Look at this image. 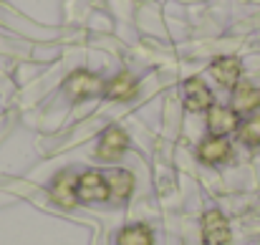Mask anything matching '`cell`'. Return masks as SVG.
<instances>
[{
    "mask_svg": "<svg viewBox=\"0 0 260 245\" xmlns=\"http://www.w3.org/2000/svg\"><path fill=\"white\" fill-rule=\"evenodd\" d=\"M129 149V134L119 127V124H111L104 129V134L99 137V144L93 149V157L99 162H119L124 157V152Z\"/></svg>",
    "mask_w": 260,
    "mask_h": 245,
    "instance_id": "3",
    "label": "cell"
},
{
    "mask_svg": "<svg viewBox=\"0 0 260 245\" xmlns=\"http://www.w3.org/2000/svg\"><path fill=\"white\" fill-rule=\"evenodd\" d=\"M48 197H51L53 205H58L63 210L79 207V200H76V174L71 169L58 172L51 179V185H48Z\"/></svg>",
    "mask_w": 260,
    "mask_h": 245,
    "instance_id": "5",
    "label": "cell"
},
{
    "mask_svg": "<svg viewBox=\"0 0 260 245\" xmlns=\"http://www.w3.org/2000/svg\"><path fill=\"white\" fill-rule=\"evenodd\" d=\"M106 177H109V187H111V200L116 205H124L134 192V174L126 169H114Z\"/></svg>",
    "mask_w": 260,
    "mask_h": 245,
    "instance_id": "13",
    "label": "cell"
},
{
    "mask_svg": "<svg viewBox=\"0 0 260 245\" xmlns=\"http://www.w3.org/2000/svg\"><path fill=\"white\" fill-rule=\"evenodd\" d=\"M139 94V79L132 71H116L111 79H106L104 86V99L109 101H132Z\"/></svg>",
    "mask_w": 260,
    "mask_h": 245,
    "instance_id": "8",
    "label": "cell"
},
{
    "mask_svg": "<svg viewBox=\"0 0 260 245\" xmlns=\"http://www.w3.org/2000/svg\"><path fill=\"white\" fill-rule=\"evenodd\" d=\"M233 240L230 223L220 210H207L202 215V243L205 245H228Z\"/></svg>",
    "mask_w": 260,
    "mask_h": 245,
    "instance_id": "7",
    "label": "cell"
},
{
    "mask_svg": "<svg viewBox=\"0 0 260 245\" xmlns=\"http://www.w3.org/2000/svg\"><path fill=\"white\" fill-rule=\"evenodd\" d=\"M207 71H210V76L220 83L222 88H235L240 83V76H243V64L235 56H217L210 64Z\"/></svg>",
    "mask_w": 260,
    "mask_h": 245,
    "instance_id": "9",
    "label": "cell"
},
{
    "mask_svg": "<svg viewBox=\"0 0 260 245\" xmlns=\"http://www.w3.org/2000/svg\"><path fill=\"white\" fill-rule=\"evenodd\" d=\"M76 200L79 205H101L111 200L109 177L101 169H84L76 174Z\"/></svg>",
    "mask_w": 260,
    "mask_h": 245,
    "instance_id": "2",
    "label": "cell"
},
{
    "mask_svg": "<svg viewBox=\"0 0 260 245\" xmlns=\"http://www.w3.org/2000/svg\"><path fill=\"white\" fill-rule=\"evenodd\" d=\"M116 245H154V230L147 223L124 225L116 233Z\"/></svg>",
    "mask_w": 260,
    "mask_h": 245,
    "instance_id": "12",
    "label": "cell"
},
{
    "mask_svg": "<svg viewBox=\"0 0 260 245\" xmlns=\"http://www.w3.org/2000/svg\"><path fill=\"white\" fill-rule=\"evenodd\" d=\"M194 155L202 164H222L233 157V144L225 137H207L197 144Z\"/></svg>",
    "mask_w": 260,
    "mask_h": 245,
    "instance_id": "10",
    "label": "cell"
},
{
    "mask_svg": "<svg viewBox=\"0 0 260 245\" xmlns=\"http://www.w3.org/2000/svg\"><path fill=\"white\" fill-rule=\"evenodd\" d=\"M205 124H207L210 137H228V134L240 129V116H238V111L233 106L212 104L205 111Z\"/></svg>",
    "mask_w": 260,
    "mask_h": 245,
    "instance_id": "4",
    "label": "cell"
},
{
    "mask_svg": "<svg viewBox=\"0 0 260 245\" xmlns=\"http://www.w3.org/2000/svg\"><path fill=\"white\" fill-rule=\"evenodd\" d=\"M260 106V88L248 81H240L233 88V109L238 114H253Z\"/></svg>",
    "mask_w": 260,
    "mask_h": 245,
    "instance_id": "11",
    "label": "cell"
},
{
    "mask_svg": "<svg viewBox=\"0 0 260 245\" xmlns=\"http://www.w3.org/2000/svg\"><path fill=\"white\" fill-rule=\"evenodd\" d=\"M238 137L243 144L248 147H258L260 144V114H253L250 119H245L238 129Z\"/></svg>",
    "mask_w": 260,
    "mask_h": 245,
    "instance_id": "14",
    "label": "cell"
},
{
    "mask_svg": "<svg viewBox=\"0 0 260 245\" xmlns=\"http://www.w3.org/2000/svg\"><path fill=\"white\" fill-rule=\"evenodd\" d=\"M182 104H184L187 111L200 114V111H207L215 104V96H212L210 86L200 76H192V79H187L182 83Z\"/></svg>",
    "mask_w": 260,
    "mask_h": 245,
    "instance_id": "6",
    "label": "cell"
},
{
    "mask_svg": "<svg viewBox=\"0 0 260 245\" xmlns=\"http://www.w3.org/2000/svg\"><path fill=\"white\" fill-rule=\"evenodd\" d=\"M104 86H106V81H104L99 74H93V71H88V69H74V71L66 76L61 91H63L74 104H81V101H88V99L104 96Z\"/></svg>",
    "mask_w": 260,
    "mask_h": 245,
    "instance_id": "1",
    "label": "cell"
}]
</instances>
